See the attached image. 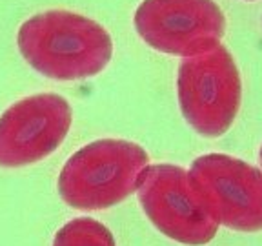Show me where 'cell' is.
Instances as JSON below:
<instances>
[{
  "label": "cell",
  "instance_id": "6da1fadb",
  "mask_svg": "<svg viewBox=\"0 0 262 246\" xmlns=\"http://www.w3.org/2000/svg\"><path fill=\"white\" fill-rule=\"evenodd\" d=\"M16 44L33 70L55 80L95 77L113 57L107 29L66 9H49L28 18L18 29Z\"/></svg>",
  "mask_w": 262,
  "mask_h": 246
},
{
  "label": "cell",
  "instance_id": "7a4b0ae2",
  "mask_svg": "<svg viewBox=\"0 0 262 246\" xmlns=\"http://www.w3.org/2000/svg\"><path fill=\"white\" fill-rule=\"evenodd\" d=\"M149 164L142 146L126 139H100L82 146L58 175L62 201L77 210H107L137 192Z\"/></svg>",
  "mask_w": 262,
  "mask_h": 246
},
{
  "label": "cell",
  "instance_id": "3957f363",
  "mask_svg": "<svg viewBox=\"0 0 262 246\" xmlns=\"http://www.w3.org/2000/svg\"><path fill=\"white\" fill-rule=\"evenodd\" d=\"M177 95L182 117L199 135H224L242 102L241 73L228 48L219 44L180 62Z\"/></svg>",
  "mask_w": 262,
  "mask_h": 246
},
{
  "label": "cell",
  "instance_id": "277c9868",
  "mask_svg": "<svg viewBox=\"0 0 262 246\" xmlns=\"http://www.w3.org/2000/svg\"><path fill=\"white\" fill-rule=\"evenodd\" d=\"M137 197L153 226L180 244H208L217 235L221 222L189 170L175 164H147L139 177Z\"/></svg>",
  "mask_w": 262,
  "mask_h": 246
},
{
  "label": "cell",
  "instance_id": "5b68a950",
  "mask_svg": "<svg viewBox=\"0 0 262 246\" xmlns=\"http://www.w3.org/2000/svg\"><path fill=\"white\" fill-rule=\"evenodd\" d=\"M133 22L149 48L182 58L217 48L226 31L224 13L213 0H142Z\"/></svg>",
  "mask_w": 262,
  "mask_h": 246
},
{
  "label": "cell",
  "instance_id": "8992f818",
  "mask_svg": "<svg viewBox=\"0 0 262 246\" xmlns=\"http://www.w3.org/2000/svg\"><path fill=\"white\" fill-rule=\"evenodd\" d=\"M189 173L222 226L262 232V170L233 155L206 153L193 160Z\"/></svg>",
  "mask_w": 262,
  "mask_h": 246
},
{
  "label": "cell",
  "instance_id": "52a82bcc",
  "mask_svg": "<svg viewBox=\"0 0 262 246\" xmlns=\"http://www.w3.org/2000/svg\"><path fill=\"white\" fill-rule=\"evenodd\" d=\"M73 122L70 102L57 93L26 97L0 115V166L20 168L46 159Z\"/></svg>",
  "mask_w": 262,
  "mask_h": 246
},
{
  "label": "cell",
  "instance_id": "ba28073f",
  "mask_svg": "<svg viewBox=\"0 0 262 246\" xmlns=\"http://www.w3.org/2000/svg\"><path fill=\"white\" fill-rule=\"evenodd\" d=\"M53 246H117L107 226L95 219L78 217L66 222L53 239Z\"/></svg>",
  "mask_w": 262,
  "mask_h": 246
},
{
  "label": "cell",
  "instance_id": "9c48e42d",
  "mask_svg": "<svg viewBox=\"0 0 262 246\" xmlns=\"http://www.w3.org/2000/svg\"><path fill=\"white\" fill-rule=\"evenodd\" d=\"M258 159H260V164H262V146H260V152H258Z\"/></svg>",
  "mask_w": 262,
  "mask_h": 246
},
{
  "label": "cell",
  "instance_id": "30bf717a",
  "mask_svg": "<svg viewBox=\"0 0 262 246\" xmlns=\"http://www.w3.org/2000/svg\"><path fill=\"white\" fill-rule=\"evenodd\" d=\"M246 2H257V0H246Z\"/></svg>",
  "mask_w": 262,
  "mask_h": 246
}]
</instances>
